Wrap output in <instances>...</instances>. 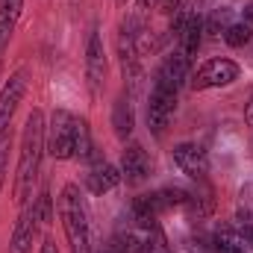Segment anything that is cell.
<instances>
[{
	"label": "cell",
	"instance_id": "1",
	"mask_svg": "<svg viewBox=\"0 0 253 253\" xmlns=\"http://www.w3.org/2000/svg\"><path fill=\"white\" fill-rule=\"evenodd\" d=\"M47 126H44V115L42 109H33L24 121V132H21V153H18V177H15V200L21 206H27L33 200V189L39 180V168H42V156L47 150L44 144Z\"/></svg>",
	"mask_w": 253,
	"mask_h": 253
},
{
	"label": "cell",
	"instance_id": "2",
	"mask_svg": "<svg viewBox=\"0 0 253 253\" xmlns=\"http://www.w3.org/2000/svg\"><path fill=\"white\" fill-rule=\"evenodd\" d=\"M59 218H62L65 236L71 253H91V221H88V209L80 189L74 183L62 186L59 191Z\"/></svg>",
	"mask_w": 253,
	"mask_h": 253
},
{
	"label": "cell",
	"instance_id": "3",
	"mask_svg": "<svg viewBox=\"0 0 253 253\" xmlns=\"http://www.w3.org/2000/svg\"><path fill=\"white\" fill-rule=\"evenodd\" d=\"M77 115H71L68 109H56L50 126H47V135H44V144H47V153L53 159H74L77 156Z\"/></svg>",
	"mask_w": 253,
	"mask_h": 253
},
{
	"label": "cell",
	"instance_id": "4",
	"mask_svg": "<svg viewBox=\"0 0 253 253\" xmlns=\"http://www.w3.org/2000/svg\"><path fill=\"white\" fill-rule=\"evenodd\" d=\"M239 80V65L233 59H209L203 62L194 77H191V88L194 91H206V88H221V85H230Z\"/></svg>",
	"mask_w": 253,
	"mask_h": 253
},
{
	"label": "cell",
	"instance_id": "5",
	"mask_svg": "<svg viewBox=\"0 0 253 253\" xmlns=\"http://www.w3.org/2000/svg\"><path fill=\"white\" fill-rule=\"evenodd\" d=\"M42 212H39V203L36 197L21 206V215H18V224H15V233H12V251L15 253H30L36 236H39V227H42Z\"/></svg>",
	"mask_w": 253,
	"mask_h": 253
},
{
	"label": "cell",
	"instance_id": "6",
	"mask_svg": "<svg viewBox=\"0 0 253 253\" xmlns=\"http://www.w3.org/2000/svg\"><path fill=\"white\" fill-rule=\"evenodd\" d=\"M177 109V91H168L162 85L150 88V103H147V126L153 129V135H162L168 121L174 118Z\"/></svg>",
	"mask_w": 253,
	"mask_h": 253
},
{
	"label": "cell",
	"instance_id": "7",
	"mask_svg": "<svg viewBox=\"0 0 253 253\" xmlns=\"http://www.w3.org/2000/svg\"><path fill=\"white\" fill-rule=\"evenodd\" d=\"M189 68H191V59L177 47L174 53H168L162 65H159V71H156V77H153V85H162V88H168V91H177L180 94V88H183V83L189 80Z\"/></svg>",
	"mask_w": 253,
	"mask_h": 253
},
{
	"label": "cell",
	"instance_id": "8",
	"mask_svg": "<svg viewBox=\"0 0 253 253\" xmlns=\"http://www.w3.org/2000/svg\"><path fill=\"white\" fill-rule=\"evenodd\" d=\"M85 77H88V88L97 94L106 80V50L97 27L88 33V42H85Z\"/></svg>",
	"mask_w": 253,
	"mask_h": 253
},
{
	"label": "cell",
	"instance_id": "9",
	"mask_svg": "<svg viewBox=\"0 0 253 253\" xmlns=\"http://www.w3.org/2000/svg\"><path fill=\"white\" fill-rule=\"evenodd\" d=\"M174 165L191 177V180H203L206 174H209V156H206V150L200 147V144H194V141H183V144H177L174 147Z\"/></svg>",
	"mask_w": 253,
	"mask_h": 253
},
{
	"label": "cell",
	"instance_id": "10",
	"mask_svg": "<svg viewBox=\"0 0 253 253\" xmlns=\"http://www.w3.org/2000/svg\"><path fill=\"white\" fill-rule=\"evenodd\" d=\"M24 91H27V71L21 68V71H15V74L3 83V88H0V132L9 129L12 115H15V109H18Z\"/></svg>",
	"mask_w": 253,
	"mask_h": 253
},
{
	"label": "cell",
	"instance_id": "11",
	"mask_svg": "<svg viewBox=\"0 0 253 253\" xmlns=\"http://www.w3.org/2000/svg\"><path fill=\"white\" fill-rule=\"evenodd\" d=\"M147 174H150V159H147L144 147L141 144H126L124 153H121V177L126 183L138 186L141 180H147Z\"/></svg>",
	"mask_w": 253,
	"mask_h": 253
},
{
	"label": "cell",
	"instance_id": "12",
	"mask_svg": "<svg viewBox=\"0 0 253 253\" xmlns=\"http://www.w3.org/2000/svg\"><path fill=\"white\" fill-rule=\"evenodd\" d=\"M121 180H124V177H121V171H118L115 165H109V162H97V165L88 171L85 186H88L91 194H106V191L118 189Z\"/></svg>",
	"mask_w": 253,
	"mask_h": 253
},
{
	"label": "cell",
	"instance_id": "13",
	"mask_svg": "<svg viewBox=\"0 0 253 253\" xmlns=\"http://www.w3.org/2000/svg\"><path fill=\"white\" fill-rule=\"evenodd\" d=\"M203 18H200V12H189L186 15V21H183V27H180V33H177V39H180V50L186 53V56H194L197 53V47H200V42H203Z\"/></svg>",
	"mask_w": 253,
	"mask_h": 253
},
{
	"label": "cell",
	"instance_id": "14",
	"mask_svg": "<svg viewBox=\"0 0 253 253\" xmlns=\"http://www.w3.org/2000/svg\"><path fill=\"white\" fill-rule=\"evenodd\" d=\"M21 12H24V0H0V50L9 44Z\"/></svg>",
	"mask_w": 253,
	"mask_h": 253
},
{
	"label": "cell",
	"instance_id": "15",
	"mask_svg": "<svg viewBox=\"0 0 253 253\" xmlns=\"http://www.w3.org/2000/svg\"><path fill=\"white\" fill-rule=\"evenodd\" d=\"M112 126H115V135L126 141L132 135V126H135V115H132V103L129 97H118L115 106H112Z\"/></svg>",
	"mask_w": 253,
	"mask_h": 253
},
{
	"label": "cell",
	"instance_id": "16",
	"mask_svg": "<svg viewBox=\"0 0 253 253\" xmlns=\"http://www.w3.org/2000/svg\"><path fill=\"white\" fill-rule=\"evenodd\" d=\"M251 39H253V27H248L245 21H236V24H230V27L224 30V42H227L230 47H245Z\"/></svg>",
	"mask_w": 253,
	"mask_h": 253
},
{
	"label": "cell",
	"instance_id": "17",
	"mask_svg": "<svg viewBox=\"0 0 253 253\" xmlns=\"http://www.w3.org/2000/svg\"><path fill=\"white\" fill-rule=\"evenodd\" d=\"M138 253H171L165 233H162L159 227H150V230H147V236L141 239V248H138Z\"/></svg>",
	"mask_w": 253,
	"mask_h": 253
},
{
	"label": "cell",
	"instance_id": "18",
	"mask_svg": "<svg viewBox=\"0 0 253 253\" xmlns=\"http://www.w3.org/2000/svg\"><path fill=\"white\" fill-rule=\"evenodd\" d=\"M138 248H141V239L135 233H118L103 251L106 253H138Z\"/></svg>",
	"mask_w": 253,
	"mask_h": 253
},
{
	"label": "cell",
	"instance_id": "19",
	"mask_svg": "<svg viewBox=\"0 0 253 253\" xmlns=\"http://www.w3.org/2000/svg\"><path fill=\"white\" fill-rule=\"evenodd\" d=\"M215 251L218 253H245V239L236 236V233H230V230H224V233L215 236Z\"/></svg>",
	"mask_w": 253,
	"mask_h": 253
},
{
	"label": "cell",
	"instance_id": "20",
	"mask_svg": "<svg viewBox=\"0 0 253 253\" xmlns=\"http://www.w3.org/2000/svg\"><path fill=\"white\" fill-rule=\"evenodd\" d=\"M91 156V129L80 118L77 121V156L74 159H88Z\"/></svg>",
	"mask_w": 253,
	"mask_h": 253
},
{
	"label": "cell",
	"instance_id": "21",
	"mask_svg": "<svg viewBox=\"0 0 253 253\" xmlns=\"http://www.w3.org/2000/svg\"><path fill=\"white\" fill-rule=\"evenodd\" d=\"M227 27H230V9H215V12L203 21V30L212 33V36H221Z\"/></svg>",
	"mask_w": 253,
	"mask_h": 253
},
{
	"label": "cell",
	"instance_id": "22",
	"mask_svg": "<svg viewBox=\"0 0 253 253\" xmlns=\"http://www.w3.org/2000/svg\"><path fill=\"white\" fill-rule=\"evenodd\" d=\"M9 150H12V132H9V129H3V132H0V191H3V183H6Z\"/></svg>",
	"mask_w": 253,
	"mask_h": 253
},
{
	"label": "cell",
	"instance_id": "23",
	"mask_svg": "<svg viewBox=\"0 0 253 253\" xmlns=\"http://www.w3.org/2000/svg\"><path fill=\"white\" fill-rule=\"evenodd\" d=\"M153 3H156V0H138V9H135V21H138V24L147 18V12L153 9Z\"/></svg>",
	"mask_w": 253,
	"mask_h": 253
},
{
	"label": "cell",
	"instance_id": "24",
	"mask_svg": "<svg viewBox=\"0 0 253 253\" xmlns=\"http://www.w3.org/2000/svg\"><path fill=\"white\" fill-rule=\"evenodd\" d=\"M162 3V9L168 12V15H177L180 9H183V0H159Z\"/></svg>",
	"mask_w": 253,
	"mask_h": 253
},
{
	"label": "cell",
	"instance_id": "25",
	"mask_svg": "<svg viewBox=\"0 0 253 253\" xmlns=\"http://www.w3.org/2000/svg\"><path fill=\"white\" fill-rule=\"evenodd\" d=\"M39 253H59V248H56V242H53V239L47 236V239L42 242V251H39Z\"/></svg>",
	"mask_w": 253,
	"mask_h": 253
},
{
	"label": "cell",
	"instance_id": "26",
	"mask_svg": "<svg viewBox=\"0 0 253 253\" xmlns=\"http://www.w3.org/2000/svg\"><path fill=\"white\" fill-rule=\"evenodd\" d=\"M242 21H245L248 27H253V3H248V6H245V18H242Z\"/></svg>",
	"mask_w": 253,
	"mask_h": 253
},
{
	"label": "cell",
	"instance_id": "27",
	"mask_svg": "<svg viewBox=\"0 0 253 253\" xmlns=\"http://www.w3.org/2000/svg\"><path fill=\"white\" fill-rule=\"evenodd\" d=\"M200 3H203V0H194V6H200Z\"/></svg>",
	"mask_w": 253,
	"mask_h": 253
},
{
	"label": "cell",
	"instance_id": "28",
	"mask_svg": "<svg viewBox=\"0 0 253 253\" xmlns=\"http://www.w3.org/2000/svg\"><path fill=\"white\" fill-rule=\"evenodd\" d=\"M103 253H106V251H103Z\"/></svg>",
	"mask_w": 253,
	"mask_h": 253
}]
</instances>
